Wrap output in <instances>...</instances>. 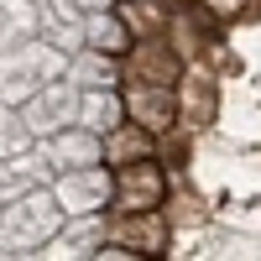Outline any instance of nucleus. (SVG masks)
I'll return each instance as SVG.
<instances>
[{
    "label": "nucleus",
    "mask_w": 261,
    "mask_h": 261,
    "mask_svg": "<svg viewBox=\"0 0 261 261\" xmlns=\"http://www.w3.org/2000/svg\"><path fill=\"white\" fill-rule=\"evenodd\" d=\"M120 193H115V209H130V214H141L162 199V172L151 167V162H136V167H120Z\"/></svg>",
    "instance_id": "f257e3e1"
}]
</instances>
